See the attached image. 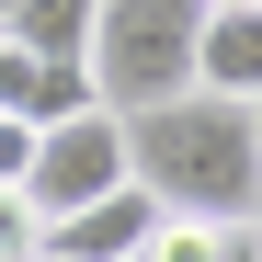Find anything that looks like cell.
Masks as SVG:
<instances>
[{"label": "cell", "mask_w": 262, "mask_h": 262, "mask_svg": "<svg viewBox=\"0 0 262 262\" xmlns=\"http://www.w3.org/2000/svg\"><path fill=\"white\" fill-rule=\"evenodd\" d=\"M125 171L148 183L160 216H216V228H262V148H251V103H148L125 114Z\"/></svg>", "instance_id": "obj_1"}, {"label": "cell", "mask_w": 262, "mask_h": 262, "mask_svg": "<svg viewBox=\"0 0 262 262\" xmlns=\"http://www.w3.org/2000/svg\"><path fill=\"white\" fill-rule=\"evenodd\" d=\"M205 12L216 0H103V23H92V92H103V114H148V103L194 92Z\"/></svg>", "instance_id": "obj_2"}, {"label": "cell", "mask_w": 262, "mask_h": 262, "mask_svg": "<svg viewBox=\"0 0 262 262\" xmlns=\"http://www.w3.org/2000/svg\"><path fill=\"white\" fill-rule=\"evenodd\" d=\"M137 171H125V114H69V125H46L34 137V171H23V205H34V228H57V216H80V205H103V194H125Z\"/></svg>", "instance_id": "obj_3"}, {"label": "cell", "mask_w": 262, "mask_h": 262, "mask_svg": "<svg viewBox=\"0 0 262 262\" xmlns=\"http://www.w3.org/2000/svg\"><path fill=\"white\" fill-rule=\"evenodd\" d=\"M148 239H160L148 183H125V194H103V205H80V216H57V228H46V251H57V262H137Z\"/></svg>", "instance_id": "obj_4"}, {"label": "cell", "mask_w": 262, "mask_h": 262, "mask_svg": "<svg viewBox=\"0 0 262 262\" xmlns=\"http://www.w3.org/2000/svg\"><path fill=\"white\" fill-rule=\"evenodd\" d=\"M194 92H216V103H262V0H216V12H205Z\"/></svg>", "instance_id": "obj_5"}, {"label": "cell", "mask_w": 262, "mask_h": 262, "mask_svg": "<svg viewBox=\"0 0 262 262\" xmlns=\"http://www.w3.org/2000/svg\"><path fill=\"white\" fill-rule=\"evenodd\" d=\"M103 92H92V69H57V57H23V46H0V114L12 125H69V114H92Z\"/></svg>", "instance_id": "obj_6"}, {"label": "cell", "mask_w": 262, "mask_h": 262, "mask_svg": "<svg viewBox=\"0 0 262 262\" xmlns=\"http://www.w3.org/2000/svg\"><path fill=\"white\" fill-rule=\"evenodd\" d=\"M92 23H103V0H23V12L0 23V46L57 57V69H92Z\"/></svg>", "instance_id": "obj_7"}, {"label": "cell", "mask_w": 262, "mask_h": 262, "mask_svg": "<svg viewBox=\"0 0 262 262\" xmlns=\"http://www.w3.org/2000/svg\"><path fill=\"white\" fill-rule=\"evenodd\" d=\"M137 262H262V228H216V216H160Z\"/></svg>", "instance_id": "obj_8"}, {"label": "cell", "mask_w": 262, "mask_h": 262, "mask_svg": "<svg viewBox=\"0 0 262 262\" xmlns=\"http://www.w3.org/2000/svg\"><path fill=\"white\" fill-rule=\"evenodd\" d=\"M23 171H34V125L0 114V194H23Z\"/></svg>", "instance_id": "obj_9"}, {"label": "cell", "mask_w": 262, "mask_h": 262, "mask_svg": "<svg viewBox=\"0 0 262 262\" xmlns=\"http://www.w3.org/2000/svg\"><path fill=\"white\" fill-rule=\"evenodd\" d=\"M251 148H262V103H251Z\"/></svg>", "instance_id": "obj_10"}, {"label": "cell", "mask_w": 262, "mask_h": 262, "mask_svg": "<svg viewBox=\"0 0 262 262\" xmlns=\"http://www.w3.org/2000/svg\"><path fill=\"white\" fill-rule=\"evenodd\" d=\"M34 262H57V251H34Z\"/></svg>", "instance_id": "obj_11"}]
</instances>
